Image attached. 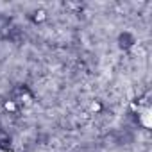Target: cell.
<instances>
[{
  "label": "cell",
  "mask_w": 152,
  "mask_h": 152,
  "mask_svg": "<svg viewBox=\"0 0 152 152\" xmlns=\"http://www.w3.org/2000/svg\"><path fill=\"white\" fill-rule=\"evenodd\" d=\"M138 118H140L143 127H150L152 125V115H150L148 107H138Z\"/></svg>",
  "instance_id": "6da1fadb"
},
{
  "label": "cell",
  "mask_w": 152,
  "mask_h": 152,
  "mask_svg": "<svg viewBox=\"0 0 152 152\" xmlns=\"http://www.w3.org/2000/svg\"><path fill=\"white\" fill-rule=\"evenodd\" d=\"M6 107H7V109H11V111H13V109H15V104H13V102H7V104H6Z\"/></svg>",
  "instance_id": "7a4b0ae2"
},
{
  "label": "cell",
  "mask_w": 152,
  "mask_h": 152,
  "mask_svg": "<svg viewBox=\"0 0 152 152\" xmlns=\"http://www.w3.org/2000/svg\"><path fill=\"white\" fill-rule=\"evenodd\" d=\"M0 152H7V150H0Z\"/></svg>",
  "instance_id": "3957f363"
}]
</instances>
